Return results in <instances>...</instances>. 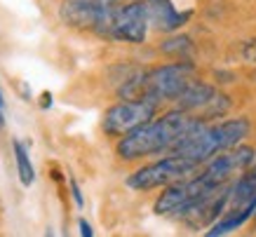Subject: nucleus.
<instances>
[{"mask_svg": "<svg viewBox=\"0 0 256 237\" xmlns=\"http://www.w3.org/2000/svg\"><path fill=\"white\" fill-rule=\"evenodd\" d=\"M200 122V118L184 113V110H170V113L160 115V118H150L148 122L134 127L132 132H127L118 141V155L122 160L132 162L141 160V158H150V155H162L172 153V148L178 144V138L195 130Z\"/></svg>", "mask_w": 256, "mask_h": 237, "instance_id": "1", "label": "nucleus"}, {"mask_svg": "<svg viewBox=\"0 0 256 237\" xmlns=\"http://www.w3.org/2000/svg\"><path fill=\"white\" fill-rule=\"evenodd\" d=\"M195 80V66L190 59H178L174 64H164L158 68L134 70L120 84L122 99H148L158 106L162 101H176L178 94Z\"/></svg>", "mask_w": 256, "mask_h": 237, "instance_id": "2", "label": "nucleus"}, {"mask_svg": "<svg viewBox=\"0 0 256 237\" xmlns=\"http://www.w3.org/2000/svg\"><path fill=\"white\" fill-rule=\"evenodd\" d=\"M252 132V122L247 118H228L221 122H200L195 130L178 138V144L172 148V153L184 155L188 160L204 164L214 155L224 153L228 148L242 144Z\"/></svg>", "mask_w": 256, "mask_h": 237, "instance_id": "3", "label": "nucleus"}, {"mask_svg": "<svg viewBox=\"0 0 256 237\" xmlns=\"http://www.w3.org/2000/svg\"><path fill=\"white\" fill-rule=\"evenodd\" d=\"M200 164L193 160H188L184 155L170 153L162 160H156L146 164V167L136 169L134 174L127 176V186L132 190H156V188H164V186L174 184L178 178H186L193 172H198Z\"/></svg>", "mask_w": 256, "mask_h": 237, "instance_id": "4", "label": "nucleus"}, {"mask_svg": "<svg viewBox=\"0 0 256 237\" xmlns=\"http://www.w3.org/2000/svg\"><path fill=\"white\" fill-rule=\"evenodd\" d=\"M148 14L144 0H124L116 2L110 10V19L106 24V31L101 38L113 42H130L141 45L148 36Z\"/></svg>", "mask_w": 256, "mask_h": 237, "instance_id": "5", "label": "nucleus"}, {"mask_svg": "<svg viewBox=\"0 0 256 237\" xmlns=\"http://www.w3.org/2000/svg\"><path fill=\"white\" fill-rule=\"evenodd\" d=\"M230 104L233 101H230L228 94L218 92L216 87H212L207 82H200L198 78L178 94V99H176L178 110L193 115V118H200L204 122H212V120L226 115L230 110Z\"/></svg>", "mask_w": 256, "mask_h": 237, "instance_id": "6", "label": "nucleus"}, {"mask_svg": "<svg viewBox=\"0 0 256 237\" xmlns=\"http://www.w3.org/2000/svg\"><path fill=\"white\" fill-rule=\"evenodd\" d=\"M116 2L118 0H64L59 8V16L70 28L96 33L101 38Z\"/></svg>", "mask_w": 256, "mask_h": 237, "instance_id": "7", "label": "nucleus"}, {"mask_svg": "<svg viewBox=\"0 0 256 237\" xmlns=\"http://www.w3.org/2000/svg\"><path fill=\"white\" fill-rule=\"evenodd\" d=\"M158 104L148 99H124L116 106H110L104 115V132L108 136H122L127 132H132L134 127L148 122L150 118H156Z\"/></svg>", "mask_w": 256, "mask_h": 237, "instance_id": "8", "label": "nucleus"}, {"mask_svg": "<svg viewBox=\"0 0 256 237\" xmlns=\"http://www.w3.org/2000/svg\"><path fill=\"white\" fill-rule=\"evenodd\" d=\"M144 5H146L148 26H153L160 33H176L193 16V10H176L172 0H144Z\"/></svg>", "mask_w": 256, "mask_h": 237, "instance_id": "9", "label": "nucleus"}, {"mask_svg": "<svg viewBox=\"0 0 256 237\" xmlns=\"http://www.w3.org/2000/svg\"><path fill=\"white\" fill-rule=\"evenodd\" d=\"M12 150H14V162H16V174H19V181L22 186H33L36 181V167H33L31 162V155H28V148L16 138L14 144H12Z\"/></svg>", "mask_w": 256, "mask_h": 237, "instance_id": "10", "label": "nucleus"}, {"mask_svg": "<svg viewBox=\"0 0 256 237\" xmlns=\"http://www.w3.org/2000/svg\"><path fill=\"white\" fill-rule=\"evenodd\" d=\"M162 52L174 56V59H190V54H193V40L188 38V36H174V38L162 42Z\"/></svg>", "mask_w": 256, "mask_h": 237, "instance_id": "11", "label": "nucleus"}, {"mask_svg": "<svg viewBox=\"0 0 256 237\" xmlns=\"http://www.w3.org/2000/svg\"><path fill=\"white\" fill-rule=\"evenodd\" d=\"M70 195H73V202H76V206L78 209H82L85 206V200H82V192H80V186L76 178H70Z\"/></svg>", "mask_w": 256, "mask_h": 237, "instance_id": "12", "label": "nucleus"}, {"mask_svg": "<svg viewBox=\"0 0 256 237\" xmlns=\"http://www.w3.org/2000/svg\"><path fill=\"white\" fill-rule=\"evenodd\" d=\"M242 54H244V59H247V62H256V40H247Z\"/></svg>", "mask_w": 256, "mask_h": 237, "instance_id": "13", "label": "nucleus"}, {"mask_svg": "<svg viewBox=\"0 0 256 237\" xmlns=\"http://www.w3.org/2000/svg\"><path fill=\"white\" fill-rule=\"evenodd\" d=\"M242 176H244V178H247L252 186H256V158H254V162H252V164H249V167L242 172Z\"/></svg>", "mask_w": 256, "mask_h": 237, "instance_id": "14", "label": "nucleus"}, {"mask_svg": "<svg viewBox=\"0 0 256 237\" xmlns=\"http://www.w3.org/2000/svg\"><path fill=\"white\" fill-rule=\"evenodd\" d=\"M78 228H80V235H85V237H92V235H94L92 226H90L85 218H80V221H78Z\"/></svg>", "mask_w": 256, "mask_h": 237, "instance_id": "15", "label": "nucleus"}, {"mask_svg": "<svg viewBox=\"0 0 256 237\" xmlns=\"http://www.w3.org/2000/svg\"><path fill=\"white\" fill-rule=\"evenodd\" d=\"M5 115H8V108H5V99H2V92H0V132L5 127Z\"/></svg>", "mask_w": 256, "mask_h": 237, "instance_id": "16", "label": "nucleus"}, {"mask_svg": "<svg viewBox=\"0 0 256 237\" xmlns=\"http://www.w3.org/2000/svg\"><path fill=\"white\" fill-rule=\"evenodd\" d=\"M118 2H124V0H118Z\"/></svg>", "mask_w": 256, "mask_h": 237, "instance_id": "17", "label": "nucleus"}]
</instances>
